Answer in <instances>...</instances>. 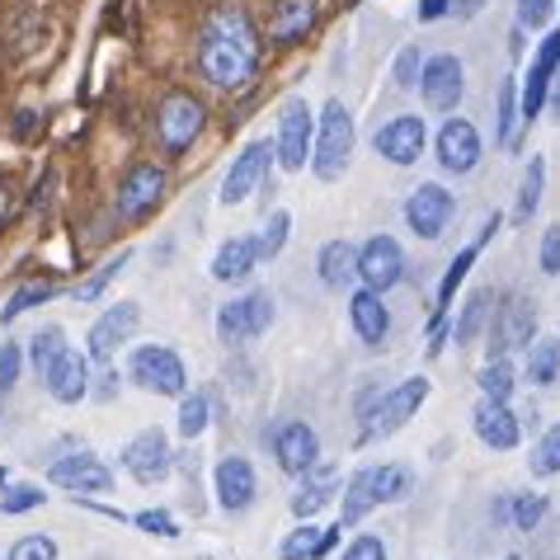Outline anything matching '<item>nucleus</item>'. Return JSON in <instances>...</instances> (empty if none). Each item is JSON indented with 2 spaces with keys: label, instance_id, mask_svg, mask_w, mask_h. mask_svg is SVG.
Segmentation results:
<instances>
[{
  "label": "nucleus",
  "instance_id": "20",
  "mask_svg": "<svg viewBox=\"0 0 560 560\" xmlns=\"http://www.w3.org/2000/svg\"><path fill=\"white\" fill-rule=\"evenodd\" d=\"M556 67H560V28L541 38L537 52H533V67H527V81H523V95H518V118H523V122H533L541 108H547Z\"/></svg>",
  "mask_w": 560,
  "mask_h": 560
},
{
  "label": "nucleus",
  "instance_id": "40",
  "mask_svg": "<svg viewBox=\"0 0 560 560\" xmlns=\"http://www.w3.org/2000/svg\"><path fill=\"white\" fill-rule=\"evenodd\" d=\"M486 320H490V298H486V292H471L466 306H462V320L453 325V345H471Z\"/></svg>",
  "mask_w": 560,
  "mask_h": 560
},
{
  "label": "nucleus",
  "instance_id": "10",
  "mask_svg": "<svg viewBox=\"0 0 560 560\" xmlns=\"http://www.w3.org/2000/svg\"><path fill=\"white\" fill-rule=\"evenodd\" d=\"M353 278L372 292H392L400 278H406V250H400L396 236H372L358 245V264H353Z\"/></svg>",
  "mask_w": 560,
  "mask_h": 560
},
{
  "label": "nucleus",
  "instance_id": "39",
  "mask_svg": "<svg viewBox=\"0 0 560 560\" xmlns=\"http://www.w3.org/2000/svg\"><path fill=\"white\" fill-rule=\"evenodd\" d=\"M547 509H551V500L547 494H513L509 500V523L518 527V533H537V523L547 518Z\"/></svg>",
  "mask_w": 560,
  "mask_h": 560
},
{
  "label": "nucleus",
  "instance_id": "59",
  "mask_svg": "<svg viewBox=\"0 0 560 560\" xmlns=\"http://www.w3.org/2000/svg\"><path fill=\"white\" fill-rule=\"evenodd\" d=\"M5 480H10V466H0V486H5Z\"/></svg>",
  "mask_w": 560,
  "mask_h": 560
},
{
  "label": "nucleus",
  "instance_id": "46",
  "mask_svg": "<svg viewBox=\"0 0 560 560\" xmlns=\"http://www.w3.org/2000/svg\"><path fill=\"white\" fill-rule=\"evenodd\" d=\"M533 476H560V424L541 433V443L533 453Z\"/></svg>",
  "mask_w": 560,
  "mask_h": 560
},
{
  "label": "nucleus",
  "instance_id": "33",
  "mask_svg": "<svg viewBox=\"0 0 560 560\" xmlns=\"http://www.w3.org/2000/svg\"><path fill=\"white\" fill-rule=\"evenodd\" d=\"M541 189H547V161L533 155L523 170V189H518V208H513V222H533V212L541 208Z\"/></svg>",
  "mask_w": 560,
  "mask_h": 560
},
{
  "label": "nucleus",
  "instance_id": "18",
  "mask_svg": "<svg viewBox=\"0 0 560 560\" xmlns=\"http://www.w3.org/2000/svg\"><path fill=\"white\" fill-rule=\"evenodd\" d=\"M90 353H81V349H61L52 363H48V372H43V386H48V396L57 400V406H81V400L90 396Z\"/></svg>",
  "mask_w": 560,
  "mask_h": 560
},
{
  "label": "nucleus",
  "instance_id": "30",
  "mask_svg": "<svg viewBox=\"0 0 560 560\" xmlns=\"http://www.w3.org/2000/svg\"><path fill=\"white\" fill-rule=\"evenodd\" d=\"M372 509H377V494H372V466H363V471H353V476L345 480V504H339V523L358 527Z\"/></svg>",
  "mask_w": 560,
  "mask_h": 560
},
{
  "label": "nucleus",
  "instance_id": "6",
  "mask_svg": "<svg viewBox=\"0 0 560 560\" xmlns=\"http://www.w3.org/2000/svg\"><path fill=\"white\" fill-rule=\"evenodd\" d=\"M170 194V170L155 161H137L118 179V217L122 222H147Z\"/></svg>",
  "mask_w": 560,
  "mask_h": 560
},
{
  "label": "nucleus",
  "instance_id": "43",
  "mask_svg": "<svg viewBox=\"0 0 560 560\" xmlns=\"http://www.w3.org/2000/svg\"><path fill=\"white\" fill-rule=\"evenodd\" d=\"M480 396L486 400H509L513 396V368H509V358H490L486 368H480Z\"/></svg>",
  "mask_w": 560,
  "mask_h": 560
},
{
  "label": "nucleus",
  "instance_id": "44",
  "mask_svg": "<svg viewBox=\"0 0 560 560\" xmlns=\"http://www.w3.org/2000/svg\"><path fill=\"white\" fill-rule=\"evenodd\" d=\"M0 490H5V494H0V513H5V518H14V513H34V509L48 504L43 486H28V480H24V486H10V480H5Z\"/></svg>",
  "mask_w": 560,
  "mask_h": 560
},
{
  "label": "nucleus",
  "instance_id": "25",
  "mask_svg": "<svg viewBox=\"0 0 560 560\" xmlns=\"http://www.w3.org/2000/svg\"><path fill=\"white\" fill-rule=\"evenodd\" d=\"M349 320L363 345H382L392 335V311L382 306V292H372V288H358L349 298Z\"/></svg>",
  "mask_w": 560,
  "mask_h": 560
},
{
  "label": "nucleus",
  "instance_id": "26",
  "mask_svg": "<svg viewBox=\"0 0 560 560\" xmlns=\"http://www.w3.org/2000/svg\"><path fill=\"white\" fill-rule=\"evenodd\" d=\"M259 269V255H255V236H231L217 245L212 255V278L217 283H245Z\"/></svg>",
  "mask_w": 560,
  "mask_h": 560
},
{
  "label": "nucleus",
  "instance_id": "55",
  "mask_svg": "<svg viewBox=\"0 0 560 560\" xmlns=\"http://www.w3.org/2000/svg\"><path fill=\"white\" fill-rule=\"evenodd\" d=\"M447 10H457V20H471V14H480V0H453Z\"/></svg>",
  "mask_w": 560,
  "mask_h": 560
},
{
  "label": "nucleus",
  "instance_id": "3",
  "mask_svg": "<svg viewBox=\"0 0 560 560\" xmlns=\"http://www.w3.org/2000/svg\"><path fill=\"white\" fill-rule=\"evenodd\" d=\"M208 128V108L203 100H194L189 90H170V95L155 104V142L165 155H184Z\"/></svg>",
  "mask_w": 560,
  "mask_h": 560
},
{
  "label": "nucleus",
  "instance_id": "52",
  "mask_svg": "<svg viewBox=\"0 0 560 560\" xmlns=\"http://www.w3.org/2000/svg\"><path fill=\"white\" fill-rule=\"evenodd\" d=\"M541 273L547 278L560 273V226H551L547 236H541Z\"/></svg>",
  "mask_w": 560,
  "mask_h": 560
},
{
  "label": "nucleus",
  "instance_id": "49",
  "mask_svg": "<svg viewBox=\"0 0 560 560\" xmlns=\"http://www.w3.org/2000/svg\"><path fill=\"white\" fill-rule=\"evenodd\" d=\"M339 560H386V541H382V537H372V533H358Z\"/></svg>",
  "mask_w": 560,
  "mask_h": 560
},
{
  "label": "nucleus",
  "instance_id": "42",
  "mask_svg": "<svg viewBox=\"0 0 560 560\" xmlns=\"http://www.w3.org/2000/svg\"><path fill=\"white\" fill-rule=\"evenodd\" d=\"M288 231H292V217H288V212H273L269 222H264V231L255 236V255H259V264H264V259H278V255H283Z\"/></svg>",
  "mask_w": 560,
  "mask_h": 560
},
{
  "label": "nucleus",
  "instance_id": "32",
  "mask_svg": "<svg viewBox=\"0 0 560 560\" xmlns=\"http://www.w3.org/2000/svg\"><path fill=\"white\" fill-rule=\"evenodd\" d=\"M560 377V339H533L527 345V382L533 386H551Z\"/></svg>",
  "mask_w": 560,
  "mask_h": 560
},
{
  "label": "nucleus",
  "instance_id": "21",
  "mask_svg": "<svg viewBox=\"0 0 560 560\" xmlns=\"http://www.w3.org/2000/svg\"><path fill=\"white\" fill-rule=\"evenodd\" d=\"M537 339V311L523 298H509V306L490 325V358H509L513 349H527Z\"/></svg>",
  "mask_w": 560,
  "mask_h": 560
},
{
  "label": "nucleus",
  "instance_id": "9",
  "mask_svg": "<svg viewBox=\"0 0 560 560\" xmlns=\"http://www.w3.org/2000/svg\"><path fill=\"white\" fill-rule=\"evenodd\" d=\"M122 471H128L137 486H161V480H170V471H175V453H170V439L165 429H142L132 433L128 447H122Z\"/></svg>",
  "mask_w": 560,
  "mask_h": 560
},
{
  "label": "nucleus",
  "instance_id": "31",
  "mask_svg": "<svg viewBox=\"0 0 560 560\" xmlns=\"http://www.w3.org/2000/svg\"><path fill=\"white\" fill-rule=\"evenodd\" d=\"M208 424H212V396L208 392H184L179 396V439H203L208 433Z\"/></svg>",
  "mask_w": 560,
  "mask_h": 560
},
{
  "label": "nucleus",
  "instance_id": "54",
  "mask_svg": "<svg viewBox=\"0 0 560 560\" xmlns=\"http://www.w3.org/2000/svg\"><path fill=\"white\" fill-rule=\"evenodd\" d=\"M90 396H100V400H114V396H118V372L108 368L104 377H100V386H90Z\"/></svg>",
  "mask_w": 560,
  "mask_h": 560
},
{
  "label": "nucleus",
  "instance_id": "50",
  "mask_svg": "<svg viewBox=\"0 0 560 560\" xmlns=\"http://www.w3.org/2000/svg\"><path fill=\"white\" fill-rule=\"evenodd\" d=\"M419 71H424V57H419V48H406L396 57V85L400 90H415L419 85Z\"/></svg>",
  "mask_w": 560,
  "mask_h": 560
},
{
  "label": "nucleus",
  "instance_id": "23",
  "mask_svg": "<svg viewBox=\"0 0 560 560\" xmlns=\"http://www.w3.org/2000/svg\"><path fill=\"white\" fill-rule=\"evenodd\" d=\"M471 429H476V439L494 447V453H513L523 439V424H518V415L509 410V400H480L476 415H471Z\"/></svg>",
  "mask_w": 560,
  "mask_h": 560
},
{
  "label": "nucleus",
  "instance_id": "57",
  "mask_svg": "<svg viewBox=\"0 0 560 560\" xmlns=\"http://www.w3.org/2000/svg\"><path fill=\"white\" fill-rule=\"evenodd\" d=\"M14 132H20V137L34 132V114H20V122H14Z\"/></svg>",
  "mask_w": 560,
  "mask_h": 560
},
{
  "label": "nucleus",
  "instance_id": "12",
  "mask_svg": "<svg viewBox=\"0 0 560 560\" xmlns=\"http://www.w3.org/2000/svg\"><path fill=\"white\" fill-rule=\"evenodd\" d=\"M419 95H424V104L433 108V114H453V108L462 104V90H466V67L453 57V52H439L424 61V71H419Z\"/></svg>",
  "mask_w": 560,
  "mask_h": 560
},
{
  "label": "nucleus",
  "instance_id": "38",
  "mask_svg": "<svg viewBox=\"0 0 560 560\" xmlns=\"http://www.w3.org/2000/svg\"><path fill=\"white\" fill-rule=\"evenodd\" d=\"M61 349H67V330H61V325H43V330L28 339V353H24V358L34 363V372L43 377V372H48V363H52Z\"/></svg>",
  "mask_w": 560,
  "mask_h": 560
},
{
  "label": "nucleus",
  "instance_id": "24",
  "mask_svg": "<svg viewBox=\"0 0 560 560\" xmlns=\"http://www.w3.org/2000/svg\"><path fill=\"white\" fill-rule=\"evenodd\" d=\"M500 222H504L500 212L486 217V226H480V236H476L471 245H466V250H462L453 264H447V273H443V283H439V306H433V320H443V316H447V306H453L457 288L466 283V273H471V264L480 259V250H486V245L494 241V231H500Z\"/></svg>",
  "mask_w": 560,
  "mask_h": 560
},
{
  "label": "nucleus",
  "instance_id": "2",
  "mask_svg": "<svg viewBox=\"0 0 560 560\" xmlns=\"http://www.w3.org/2000/svg\"><path fill=\"white\" fill-rule=\"evenodd\" d=\"M353 147H358L353 114L345 108V100H330L316 118V137H311V170H316V179L335 184L349 170Z\"/></svg>",
  "mask_w": 560,
  "mask_h": 560
},
{
  "label": "nucleus",
  "instance_id": "47",
  "mask_svg": "<svg viewBox=\"0 0 560 560\" xmlns=\"http://www.w3.org/2000/svg\"><path fill=\"white\" fill-rule=\"evenodd\" d=\"M132 523L142 527V533L161 537V541H175V537H179V523H175V513H165V509H142V513H132Z\"/></svg>",
  "mask_w": 560,
  "mask_h": 560
},
{
  "label": "nucleus",
  "instance_id": "11",
  "mask_svg": "<svg viewBox=\"0 0 560 560\" xmlns=\"http://www.w3.org/2000/svg\"><path fill=\"white\" fill-rule=\"evenodd\" d=\"M212 494H217V509H222V513H245V509H250L255 494H259V476H255L250 457H241V453L217 457V466H212Z\"/></svg>",
  "mask_w": 560,
  "mask_h": 560
},
{
  "label": "nucleus",
  "instance_id": "37",
  "mask_svg": "<svg viewBox=\"0 0 560 560\" xmlns=\"http://www.w3.org/2000/svg\"><path fill=\"white\" fill-rule=\"evenodd\" d=\"M128 264H132V250H118L114 259H104L95 273H90V278H81V283H75V302H95L100 292H104L108 283H114V278H118L122 269H128Z\"/></svg>",
  "mask_w": 560,
  "mask_h": 560
},
{
  "label": "nucleus",
  "instance_id": "28",
  "mask_svg": "<svg viewBox=\"0 0 560 560\" xmlns=\"http://www.w3.org/2000/svg\"><path fill=\"white\" fill-rule=\"evenodd\" d=\"M316 28V0H278L273 20H269V38L273 43H302Z\"/></svg>",
  "mask_w": 560,
  "mask_h": 560
},
{
  "label": "nucleus",
  "instance_id": "5",
  "mask_svg": "<svg viewBox=\"0 0 560 560\" xmlns=\"http://www.w3.org/2000/svg\"><path fill=\"white\" fill-rule=\"evenodd\" d=\"M273 325V292L255 288L245 298H231L226 306H217V339L226 349H241L245 339H259Z\"/></svg>",
  "mask_w": 560,
  "mask_h": 560
},
{
  "label": "nucleus",
  "instance_id": "17",
  "mask_svg": "<svg viewBox=\"0 0 560 560\" xmlns=\"http://www.w3.org/2000/svg\"><path fill=\"white\" fill-rule=\"evenodd\" d=\"M48 480L67 494H108L114 490V471L95 453H67L48 466Z\"/></svg>",
  "mask_w": 560,
  "mask_h": 560
},
{
  "label": "nucleus",
  "instance_id": "1",
  "mask_svg": "<svg viewBox=\"0 0 560 560\" xmlns=\"http://www.w3.org/2000/svg\"><path fill=\"white\" fill-rule=\"evenodd\" d=\"M264 38L250 20V10L236 0H222L198 24V71L212 90H245L259 75Z\"/></svg>",
  "mask_w": 560,
  "mask_h": 560
},
{
  "label": "nucleus",
  "instance_id": "53",
  "mask_svg": "<svg viewBox=\"0 0 560 560\" xmlns=\"http://www.w3.org/2000/svg\"><path fill=\"white\" fill-rule=\"evenodd\" d=\"M447 5H453V0H419V24H433V20H443V14H447Z\"/></svg>",
  "mask_w": 560,
  "mask_h": 560
},
{
  "label": "nucleus",
  "instance_id": "34",
  "mask_svg": "<svg viewBox=\"0 0 560 560\" xmlns=\"http://www.w3.org/2000/svg\"><path fill=\"white\" fill-rule=\"evenodd\" d=\"M52 298H57V283H52V278H43V283H24V288H14L10 298H5V306H0V325L20 320L24 311H34V306L52 302Z\"/></svg>",
  "mask_w": 560,
  "mask_h": 560
},
{
  "label": "nucleus",
  "instance_id": "27",
  "mask_svg": "<svg viewBox=\"0 0 560 560\" xmlns=\"http://www.w3.org/2000/svg\"><path fill=\"white\" fill-rule=\"evenodd\" d=\"M335 490H339V471L335 466H311V471L302 476V490L292 494V518H316V513L335 500Z\"/></svg>",
  "mask_w": 560,
  "mask_h": 560
},
{
  "label": "nucleus",
  "instance_id": "16",
  "mask_svg": "<svg viewBox=\"0 0 560 560\" xmlns=\"http://www.w3.org/2000/svg\"><path fill=\"white\" fill-rule=\"evenodd\" d=\"M429 147V128L419 114H396L392 122H382L377 137H372V151L392 165H415Z\"/></svg>",
  "mask_w": 560,
  "mask_h": 560
},
{
  "label": "nucleus",
  "instance_id": "45",
  "mask_svg": "<svg viewBox=\"0 0 560 560\" xmlns=\"http://www.w3.org/2000/svg\"><path fill=\"white\" fill-rule=\"evenodd\" d=\"M57 556H61V547H57L52 533H24V537L5 551V560H57Z\"/></svg>",
  "mask_w": 560,
  "mask_h": 560
},
{
  "label": "nucleus",
  "instance_id": "7",
  "mask_svg": "<svg viewBox=\"0 0 560 560\" xmlns=\"http://www.w3.org/2000/svg\"><path fill=\"white\" fill-rule=\"evenodd\" d=\"M311 137H316V114L302 95H292L283 108H278V137H273V161L298 175L311 161Z\"/></svg>",
  "mask_w": 560,
  "mask_h": 560
},
{
  "label": "nucleus",
  "instance_id": "13",
  "mask_svg": "<svg viewBox=\"0 0 560 560\" xmlns=\"http://www.w3.org/2000/svg\"><path fill=\"white\" fill-rule=\"evenodd\" d=\"M137 325H142V306L137 302H118V306H108L104 316L90 325V335H85V353H90V363H108L128 339L137 335Z\"/></svg>",
  "mask_w": 560,
  "mask_h": 560
},
{
  "label": "nucleus",
  "instance_id": "35",
  "mask_svg": "<svg viewBox=\"0 0 560 560\" xmlns=\"http://www.w3.org/2000/svg\"><path fill=\"white\" fill-rule=\"evenodd\" d=\"M415 476L410 466H372V494H377V504H400L410 494Z\"/></svg>",
  "mask_w": 560,
  "mask_h": 560
},
{
  "label": "nucleus",
  "instance_id": "14",
  "mask_svg": "<svg viewBox=\"0 0 560 560\" xmlns=\"http://www.w3.org/2000/svg\"><path fill=\"white\" fill-rule=\"evenodd\" d=\"M453 217H457V198L447 194L443 184H419V189L406 198V222L419 241H439Z\"/></svg>",
  "mask_w": 560,
  "mask_h": 560
},
{
  "label": "nucleus",
  "instance_id": "56",
  "mask_svg": "<svg viewBox=\"0 0 560 560\" xmlns=\"http://www.w3.org/2000/svg\"><path fill=\"white\" fill-rule=\"evenodd\" d=\"M490 518H494V527L509 523V500H494V504H490Z\"/></svg>",
  "mask_w": 560,
  "mask_h": 560
},
{
  "label": "nucleus",
  "instance_id": "48",
  "mask_svg": "<svg viewBox=\"0 0 560 560\" xmlns=\"http://www.w3.org/2000/svg\"><path fill=\"white\" fill-rule=\"evenodd\" d=\"M20 372H24V345L20 339H5L0 345V392H10L20 382Z\"/></svg>",
  "mask_w": 560,
  "mask_h": 560
},
{
  "label": "nucleus",
  "instance_id": "29",
  "mask_svg": "<svg viewBox=\"0 0 560 560\" xmlns=\"http://www.w3.org/2000/svg\"><path fill=\"white\" fill-rule=\"evenodd\" d=\"M353 264H358V245L353 241H325L320 255H316L320 283L325 288H345L349 278H353Z\"/></svg>",
  "mask_w": 560,
  "mask_h": 560
},
{
  "label": "nucleus",
  "instance_id": "51",
  "mask_svg": "<svg viewBox=\"0 0 560 560\" xmlns=\"http://www.w3.org/2000/svg\"><path fill=\"white\" fill-rule=\"evenodd\" d=\"M551 5L556 0H518V24L523 28H541L551 20Z\"/></svg>",
  "mask_w": 560,
  "mask_h": 560
},
{
  "label": "nucleus",
  "instance_id": "8",
  "mask_svg": "<svg viewBox=\"0 0 560 560\" xmlns=\"http://www.w3.org/2000/svg\"><path fill=\"white\" fill-rule=\"evenodd\" d=\"M424 400H429V382L424 377H410V382H400L396 392L377 396L368 406V415H363V439H386V433L406 429Z\"/></svg>",
  "mask_w": 560,
  "mask_h": 560
},
{
  "label": "nucleus",
  "instance_id": "4",
  "mask_svg": "<svg viewBox=\"0 0 560 560\" xmlns=\"http://www.w3.org/2000/svg\"><path fill=\"white\" fill-rule=\"evenodd\" d=\"M128 382H137L151 396H184L189 392V368L170 345H142L128 358Z\"/></svg>",
  "mask_w": 560,
  "mask_h": 560
},
{
  "label": "nucleus",
  "instance_id": "22",
  "mask_svg": "<svg viewBox=\"0 0 560 560\" xmlns=\"http://www.w3.org/2000/svg\"><path fill=\"white\" fill-rule=\"evenodd\" d=\"M439 165L447 175H471L480 165V132L471 118H447L439 128Z\"/></svg>",
  "mask_w": 560,
  "mask_h": 560
},
{
  "label": "nucleus",
  "instance_id": "41",
  "mask_svg": "<svg viewBox=\"0 0 560 560\" xmlns=\"http://www.w3.org/2000/svg\"><path fill=\"white\" fill-rule=\"evenodd\" d=\"M500 147H518V81H500Z\"/></svg>",
  "mask_w": 560,
  "mask_h": 560
},
{
  "label": "nucleus",
  "instance_id": "36",
  "mask_svg": "<svg viewBox=\"0 0 560 560\" xmlns=\"http://www.w3.org/2000/svg\"><path fill=\"white\" fill-rule=\"evenodd\" d=\"M278 560H320V527L311 518H298V533L283 537Z\"/></svg>",
  "mask_w": 560,
  "mask_h": 560
},
{
  "label": "nucleus",
  "instance_id": "60",
  "mask_svg": "<svg viewBox=\"0 0 560 560\" xmlns=\"http://www.w3.org/2000/svg\"><path fill=\"white\" fill-rule=\"evenodd\" d=\"M504 560H523V556H504Z\"/></svg>",
  "mask_w": 560,
  "mask_h": 560
},
{
  "label": "nucleus",
  "instance_id": "58",
  "mask_svg": "<svg viewBox=\"0 0 560 560\" xmlns=\"http://www.w3.org/2000/svg\"><path fill=\"white\" fill-rule=\"evenodd\" d=\"M551 85H556V95H547V104H551L556 114H560V67H556V75H551Z\"/></svg>",
  "mask_w": 560,
  "mask_h": 560
},
{
  "label": "nucleus",
  "instance_id": "19",
  "mask_svg": "<svg viewBox=\"0 0 560 560\" xmlns=\"http://www.w3.org/2000/svg\"><path fill=\"white\" fill-rule=\"evenodd\" d=\"M273 457H278V471L283 476H306L311 466L320 462V439L306 419H288V424L273 429Z\"/></svg>",
  "mask_w": 560,
  "mask_h": 560
},
{
  "label": "nucleus",
  "instance_id": "15",
  "mask_svg": "<svg viewBox=\"0 0 560 560\" xmlns=\"http://www.w3.org/2000/svg\"><path fill=\"white\" fill-rule=\"evenodd\" d=\"M269 170H273V142H250L245 147L236 161H231V170H226V179H222V203L226 208H241L245 198H250L264 179H269Z\"/></svg>",
  "mask_w": 560,
  "mask_h": 560
}]
</instances>
